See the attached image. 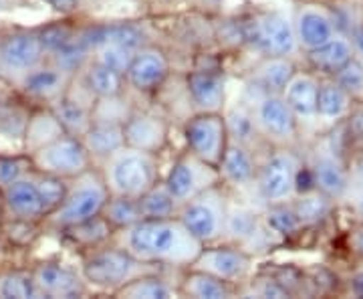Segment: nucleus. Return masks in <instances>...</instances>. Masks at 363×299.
<instances>
[{"label":"nucleus","instance_id":"nucleus-1","mask_svg":"<svg viewBox=\"0 0 363 299\" xmlns=\"http://www.w3.org/2000/svg\"><path fill=\"white\" fill-rule=\"evenodd\" d=\"M113 243L125 249L135 259L156 265L160 269H186L204 247L188 233L178 217L142 219L128 229L116 231Z\"/></svg>","mask_w":363,"mask_h":299},{"label":"nucleus","instance_id":"nucleus-2","mask_svg":"<svg viewBox=\"0 0 363 299\" xmlns=\"http://www.w3.org/2000/svg\"><path fill=\"white\" fill-rule=\"evenodd\" d=\"M154 271H162V269L156 265L135 259L133 255L116 245L113 241L109 245H104V247L81 253L79 273L85 279L89 289H97L104 293L116 295L121 287L128 286L135 277L154 273Z\"/></svg>","mask_w":363,"mask_h":299},{"label":"nucleus","instance_id":"nucleus-3","mask_svg":"<svg viewBox=\"0 0 363 299\" xmlns=\"http://www.w3.org/2000/svg\"><path fill=\"white\" fill-rule=\"evenodd\" d=\"M97 168L104 176L109 195L140 198L145 190L162 180L157 154L131 148L128 143L99 162Z\"/></svg>","mask_w":363,"mask_h":299},{"label":"nucleus","instance_id":"nucleus-4","mask_svg":"<svg viewBox=\"0 0 363 299\" xmlns=\"http://www.w3.org/2000/svg\"><path fill=\"white\" fill-rule=\"evenodd\" d=\"M109 198V190L104 183V176L97 166L69 180V188L63 202L52 210L51 214L43 221L45 229L63 231L67 227H73L79 222L93 219L101 214L105 202Z\"/></svg>","mask_w":363,"mask_h":299},{"label":"nucleus","instance_id":"nucleus-5","mask_svg":"<svg viewBox=\"0 0 363 299\" xmlns=\"http://www.w3.org/2000/svg\"><path fill=\"white\" fill-rule=\"evenodd\" d=\"M228 202V188L222 183L216 184L184 202L178 210V221L202 245L220 243Z\"/></svg>","mask_w":363,"mask_h":299},{"label":"nucleus","instance_id":"nucleus-6","mask_svg":"<svg viewBox=\"0 0 363 299\" xmlns=\"http://www.w3.org/2000/svg\"><path fill=\"white\" fill-rule=\"evenodd\" d=\"M242 43L262 57H293L298 51L293 21L283 13H260L240 23Z\"/></svg>","mask_w":363,"mask_h":299},{"label":"nucleus","instance_id":"nucleus-7","mask_svg":"<svg viewBox=\"0 0 363 299\" xmlns=\"http://www.w3.org/2000/svg\"><path fill=\"white\" fill-rule=\"evenodd\" d=\"M301 162L285 148H277L259 162L255 190L264 205L285 202L297 195V176Z\"/></svg>","mask_w":363,"mask_h":299},{"label":"nucleus","instance_id":"nucleus-8","mask_svg":"<svg viewBox=\"0 0 363 299\" xmlns=\"http://www.w3.org/2000/svg\"><path fill=\"white\" fill-rule=\"evenodd\" d=\"M190 267L206 271L240 289L242 286H247L248 279L252 277L255 257L247 249L220 241V243L204 245Z\"/></svg>","mask_w":363,"mask_h":299},{"label":"nucleus","instance_id":"nucleus-9","mask_svg":"<svg viewBox=\"0 0 363 299\" xmlns=\"http://www.w3.org/2000/svg\"><path fill=\"white\" fill-rule=\"evenodd\" d=\"M45 59L37 28H14L0 35V79L14 85Z\"/></svg>","mask_w":363,"mask_h":299},{"label":"nucleus","instance_id":"nucleus-10","mask_svg":"<svg viewBox=\"0 0 363 299\" xmlns=\"http://www.w3.org/2000/svg\"><path fill=\"white\" fill-rule=\"evenodd\" d=\"M30 160H33V168L37 172L61 176L65 180H73L75 176L95 166L81 138L69 134L33 152Z\"/></svg>","mask_w":363,"mask_h":299},{"label":"nucleus","instance_id":"nucleus-11","mask_svg":"<svg viewBox=\"0 0 363 299\" xmlns=\"http://www.w3.org/2000/svg\"><path fill=\"white\" fill-rule=\"evenodd\" d=\"M162 183L166 184V188L172 192V196L180 205H184L200 192L220 184V174H218L216 166L208 164V162L200 160L192 152L186 150L172 162V166L166 172V176L162 178Z\"/></svg>","mask_w":363,"mask_h":299},{"label":"nucleus","instance_id":"nucleus-12","mask_svg":"<svg viewBox=\"0 0 363 299\" xmlns=\"http://www.w3.org/2000/svg\"><path fill=\"white\" fill-rule=\"evenodd\" d=\"M248 104L252 107L260 138L277 146H289L297 140V117L281 93H255Z\"/></svg>","mask_w":363,"mask_h":299},{"label":"nucleus","instance_id":"nucleus-13","mask_svg":"<svg viewBox=\"0 0 363 299\" xmlns=\"http://www.w3.org/2000/svg\"><path fill=\"white\" fill-rule=\"evenodd\" d=\"M186 150L212 166H218L228 143V131L222 112L192 114L184 124Z\"/></svg>","mask_w":363,"mask_h":299},{"label":"nucleus","instance_id":"nucleus-14","mask_svg":"<svg viewBox=\"0 0 363 299\" xmlns=\"http://www.w3.org/2000/svg\"><path fill=\"white\" fill-rule=\"evenodd\" d=\"M169 77V59L162 49L154 45H145L133 53L131 63L125 71V85L131 92L150 95L162 89Z\"/></svg>","mask_w":363,"mask_h":299},{"label":"nucleus","instance_id":"nucleus-15","mask_svg":"<svg viewBox=\"0 0 363 299\" xmlns=\"http://www.w3.org/2000/svg\"><path fill=\"white\" fill-rule=\"evenodd\" d=\"M71 75L52 65L49 59H45L40 65L30 69L25 77H21L14 87L18 89L21 97L28 104L51 105L61 95H65L67 87L71 83Z\"/></svg>","mask_w":363,"mask_h":299},{"label":"nucleus","instance_id":"nucleus-16","mask_svg":"<svg viewBox=\"0 0 363 299\" xmlns=\"http://www.w3.org/2000/svg\"><path fill=\"white\" fill-rule=\"evenodd\" d=\"M33 277H35V286L39 289L40 298H83L91 291L79 271L69 269L59 261H43L39 265H35Z\"/></svg>","mask_w":363,"mask_h":299},{"label":"nucleus","instance_id":"nucleus-17","mask_svg":"<svg viewBox=\"0 0 363 299\" xmlns=\"http://www.w3.org/2000/svg\"><path fill=\"white\" fill-rule=\"evenodd\" d=\"M186 93L194 114L224 112L226 107V75L214 67H200L186 75Z\"/></svg>","mask_w":363,"mask_h":299},{"label":"nucleus","instance_id":"nucleus-18","mask_svg":"<svg viewBox=\"0 0 363 299\" xmlns=\"http://www.w3.org/2000/svg\"><path fill=\"white\" fill-rule=\"evenodd\" d=\"M125 143L138 150L157 154L168 146L169 121L164 116L150 109H133L123 124Z\"/></svg>","mask_w":363,"mask_h":299},{"label":"nucleus","instance_id":"nucleus-19","mask_svg":"<svg viewBox=\"0 0 363 299\" xmlns=\"http://www.w3.org/2000/svg\"><path fill=\"white\" fill-rule=\"evenodd\" d=\"M0 207H2V214L11 219L37 222L47 219V210L40 200L37 180H35V170L26 174L25 178L9 184L0 190Z\"/></svg>","mask_w":363,"mask_h":299},{"label":"nucleus","instance_id":"nucleus-20","mask_svg":"<svg viewBox=\"0 0 363 299\" xmlns=\"http://www.w3.org/2000/svg\"><path fill=\"white\" fill-rule=\"evenodd\" d=\"M264 229L267 227L262 222V212L255 210L248 205H240V202H233V200L228 202L222 241L238 245V247L247 249L248 253H252L255 247H259V241Z\"/></svg>","mask_w":363,"mask_h":299},{"label":"nucleus","instance_id":"nucleus-21","mask_svg":"<svg viewBox=\"0 0 363 299\" xmlns=\"http://www.w3.org/2000/svg\"><path fill=\"white\" fill-rule=\"evenodd\" d=\"M216 168H218V174H220V183L226 188L245 190V188L255 186L259 160L255 156L252 148L228 140L226 150H224Z\"/></svg>","mask_w":363,"mask_h":299},{"label":"nucleus","instance_id":"nucleus-22","mask_svg":"<svg viewBox=\"0 0 363 299\" xmlns=\"http://www.w3.org/2000/svg\"><path fill=\"white\" fill-rule=\"evenodd\" d=\"M313 176V186L327 195L331 200H339L347 195L351 184L350 168H345L343 160L335 150H317L309 164Z\"/></svg>","mask_w":363,"mask_h":299},{"label":"nucleus","instance_id":"nucleus-23","mask_svg":"<svg viewBox=\"0 0 363 299\" xmlns=\"http://www.w3.org/2000/svg\"><path fill=\"white\" fill-rule=\"evenodd\" d=\"M293 26H295L298 49H303L305 53L321 47L337 33L333 16L313 4L298 9Z\"/></svg>","mask_w":363,"mask_h":299},{"label":"nucleus","instance_id":"nucleus-24","mask_svg":"<svg viewBox=\"0 0 363 299\" xmlns=\"http://www.w3.org/2000/svg\"><path fill=\"white\" fill-rule=\"evenodd\" d=\"M283 99H285L289 107L293 109V114L297 117V121H305L311 124L317 119V95H319V79L305 73V71H297L291 81L285 85V89L281 92Z\"/></svg>","mask_w":363,"mask_h":299},{"label":"nucleus","instance_id":"nucleus-25","mask_svg":"<svg viewBox=\"0 0 363 299\" xmlns=\"http://www.w3.org/2000/svg\"><path fill=\"white\" fill-rule=\"evenodd\" d=\"M61 136H65V130L49 105L30 107V114L26 119L25 138H23V152L30 156L33 152H37L47 143L55 142Z\"/></svg>","mask_w":363,"mask_h":299},{"label":"nucleus","instance_id":"nucleus-26","mask_svg":"<svg viewBox=\"0 0 363 299\" xmlns=\"http://www.w3.org/2000/svg\"><path fill=\"white\" fill-rule=\"evenodd\" d=\"M178 293L180 298L192 299H228L238 295V287L226 283L214 275L200 271L194 267H186L178 281Z\"/></svg>","mask_w":363,"mask_h":299},{"label":"nucleus","instance_id":"nucleus-27","mask_svg":"<svg viewBox=\"0 0 363 299\" xmlns=\"http://www.w3.org/2000/svg\"><path fill=\"white\" fill-rule=\"evenodd\" d=\"M297 73L291 57H262L250 73V89L255 93H281Z\"/></svg>","mask_w":363,"mask_h":299},{"label":"nucleus","instance_id":"nucleus-28","mask_svg":"<svg viewBox=\"0 0 363 299\" xmlns=\"http://www.w3.org/2000/svg\"><path fill=\"white\" fill-rule=\"evenodd\" d=\"M61 234V239L65 241L67 245H71L73 249H79L81 253H87L97 247L109 245L113 241L116 229L105 221L101 214L87 219V221L67 227L63 231H57Z\"/></svg>","mask_w":363,"mask_h":299},{"label":"nucleus","instance_id":"nucleus-29","mask_svg":"<svg viewBox=\"0 0 363 299\" xmlns=\"http://www.w3.org/2000/svg\"><path fill=\"white\" fill-rule=\"evenodd\" d=\"M353 57H355V51H353L351 39H347V37L341 35V33H335V35L327 40V43H323L321 47L307 51V61H309V65H311L315 71L327 75V77H333L339 69L345 65L347 61H351Z\"/></svg>","mask_w":363,"mask_h":299},{"label":"nucleus","instance_id":"nucleus-30","mask_svg":"<svg viewBox=\"0 0 363 299\" xmlns=\"http://www.w3.org/2000/svg\"><path fill=\"white\" fill-rule=\"evenodd\" d=\"M353 107V95L343 89L333 77L319 81V95H317V119L327 124H337L345 119Z\"/></svg>","mask_w":363,"mask_h":299},{"label":"nucleus","instance_id":"nucleus-31","mask_svg":"<svg viewBox=\"0 0 363 299\" xmlns=\"http://www.w3.org/2000/svg\"><path fill=\"white\" fill-rule=\"evenodd\" d=\"M81 142L85 150L89 152L93 164L97 166L117 152L121 146H125V136H123V126L116 124H91V128L83 136Z\"/></svg>","mask_w":363,"mask_h":299},{"label":"nucleus","instance_id":"nucleus-32","mask_svg":"<svg viewBox=\"0 0 363 299\" xmlns=\"http://www.w3.org/2000/svg\"><path fill=\"white\" fill-rule=\"evenodd\" d=\"M224 121H226V131H228V140L236 143H242L255 150V143L260 138L257 121L252 116V107L250 104H234L230 107H224L222 112Z\"/></svg>","mask_w":363,"mask_h":299},{"label":"nucleus","instance_id":"nucleus-33","mask_svg":"<svg viewBox=\"0 0 363 299\" xmlns=\"http://www.w3.org/2000/svg\"><path fill=\"white\" fill-rule=\"evenodd\" d=\"M116 298L130 299H168L180 298L178 287H174L168 279L162 275V271L145 273L135 277L128 286H123L116 293Z\"/></svg>","mask_w":363,"mask_h":299},{"label":"nucleus","instance_id":"nucleus-34","mask_svg":"<svg viewBox=\"0 0 363 299\" xmlns=\"http://www.w3.org/2000/svg\"><path fill=\"white\" fill-rule=\"evenodd\" d=\"M79 75L85 81V85L89 87V92L95 95V99L97 97L119 95V93H125V89H128L123 73H117V71L109 69V67L99 65L93 59L83 67V71Z\"/></svg>","mask_w":363,"mask_h":299},{"label":"nucleus","instance_id":"nucleus-35","mask_svg":"<svg viewBox=\"0 0 363 299\" xmlns=\"http://www.w3.org/2000/svg\"><path fill=\"white\" fill-rule=\"evenodd\" d=\"M291 202H293V208L297 212L303 229L321 224L329 217L331 207H333V200L323 192H319L317 188L307 190V192H298L291 198Z\"/></svg>","mask_w":363,"mask_h":299},{"label":"nucleus","instance_id":"nucleus-36","mask_svg":"<svg viewBox=\"0 0 363 299\" xmlns=\"http://www.w3.org/2000/svg\"><path fill=\"white\" fill-rule=\"evenodd\" d=\"M138 202L142 210V219H176L182 207L162 180L154 184L150 190H145L138 198Z\"/></svg>","mask_w":363,"mask_h":299},{"label":"nucleus","instance_id":"nucleus-37","mask_svg":"<svg viewBox=\"0 0 363 299\" xmlns=\"http://www.w3.org/2000/svg\"><path fill=\"white\" fill-rule=\"evenodd\" d=\"M262 222L269 233L274 237H283V239H293L303 231V224L298 221L291 200L267 205L264 212H262Z\"/></svg>","mask_w":363,"mask_h":299},{"label":"nucleus","instance_id":"nucleus-38","mask_svg":"<svg viewBox=\"0 0 363 299\" xmlns=\"http://www.w3.org/2000/svg\"><path fill=\"white\" fill-rule=\"evenodd\" d=\"M30 114V105L25 102H0V142H16L23 150L26 119Z\"/></svg>","mask_w":363,"mask_h":299},{"label":"nucleus","instance_id":"nucleus-39","mask_svg":"<svg viewBox=\"0 0 363 299\" xmlns=\"http://www.w3.org/2000/svg\"><path fill=\"white\" fill-rule=\"evenodd\" d=\"M91 47L85 43V39L79 35L73 37L71 40H67L63 47H59L57 51L49 55L47 59L51 61L52 65H57L61 71H65L69 73L71 77L73 75H77L83 71V67L87 65L91 61Z\"/></svg>","mask_w":363,"mask_h":299},{"label":"nucleus","instance_id":"nucleus-40","mask_svg":"<svg viewBox=\"0 0 363 299\" xmlns=\"http://www.w3.org/2000/svg\"><path fill=\"white\" fill-rule=\"evenodd\" d=\"M43 231H45V224L37 221H25V219L4 217L2 222H0V239L4 243V247H33Z\"/></svg>","mask_w":363,"mask_h":299},{"label":"nucleus","instance_id":"nucleus-41","mask_svg":"<svg viewBox=\"0 0 363 299\" xmlns=\"http://www.w3.org/2000/svg\"><path fill=\"white\" fill-rule=\"evenodd\" d=\"M101 217L116 231H121V229H128V227L135 224L138 221H142V210H140L138 198L109 195L104 210H101Z\"/></svg>","mask_w":363,"mask_h":299},{"label":"nucleus","instance_id":"nucleus-42","mask_svg":"<svg viewBox=\"0 0 363 299\" xmlns=\"http://www.w3.org/2000/svg\"><path fill=\"white\" fill-rule=\"evenodd\" d=\"M135 107L125 97V93L111 97H97L91 109V124H116L123 126Z\"/></svg>","mask_w":363,"mask_h":299},{"label":"nucleus","instance_id":"nucleus-43","mask_svg":"<svg viewBox=\"0 0 363 299\" xmlns=\"http://www.w3.org/2000/svg\"><path fill=\"white\" fill-rule=\"evenodd\" d=\"M0 298L2 299H35L40 298L35 286L33 269H4L0 271Z\"/></svg>","mask_w":363,"mask_h":299},{"label":"nucleus","instance_id":"nucleus-44","mask_svg":"<svg viewBox=\"0 0 363 299\" xmlns=\"http://www.w3.org/2000/svg\"><path fill=\"white\" fill-rule=\"evenodd\" d=\"M33 160L26 152H0V190L33 172Z\"/></svg>","mask_w":363,"mask_h":299},{"label":"nucleus","instance_id":"nucleus-45","mask_svg":"<svg viewBox=\"0 0 363 299\" xmlns=\"http://www.w3.org/2000/svg\"><path fill=\"white\" fill-rule=\"evenodd\" d=\"M35 180H37L40 200H43L47 217H49L52 210L63 202L67 188H69V180L61 178V176H52V174H43L37 170H35Z\"/></svg>","mask_w":363,"mask_h":299},{"label":"nucleus","instance_id":"nucleus-46","mask_svg":"<svg viewBox=\"0 0 363 299\" xmlns=\"http://www.w3.org/2000/svg\"><path fill=\"white\" fill-rule=\"evenodd\" d=\"M39 31L40 45H43V51L45 57H49L52 53L57 51L59 47H63L67 40H71L77 35V26L67 23V21H59V23H51L47 26H40Z\"/></svg>","mask_w":363,"mask_h":299},{"label":"nucleus","instance_id":"nucleus-47","mask_svg":"<svg viewBox=\"0 0 363 299\" xmlns=\"http://www.w3.org/2000/svg\"><path fill=\"white\" fill-rule=\"evenodd\" d=\"M131 57H133V53L119 47V45H113V43H104L91 53V59L95 63L109 67V69H113L117 73H123V75L130 67Z\"/></svg>","mask_w":363,"mask_h":299},{"label":"nucleus","instance_id":"nucleus-48","mask_svg":"<svg viewBox=\"0 0 363 299\" xmlns=\"http://www.w3.org/2000/svg\"><path fill=\"white\" fill-rule=\"evenodd\" d=\"M240 293L257 295V298H291V289L279 279V277H259V279H248L247 291L242 289Z\"/></svg>","mask_w":363,"mask_h":299},{"label":"nucleus","instance_id":"nucleus-49","mask_svg":"<svg viewBox=\"0 0 363 299\" xmlns=\"http://www.w3.org/2000/svg\"><path fill=\"white\" fill-rule=\"evenodd\" d=\"M333 79L337 81L343 89L353 95V93L362 92L363 89V61H359L357 57H353L351 61H347L345 65L339 69L337 73L333 75Z\"/></svg>","mask_w":363,"mask_h":299},{"label":"nucleus","instance_id":"nucleus-50","mask_svg":"<svg viewBox=\"0 0 363 299\" xmlns=\"http://www.w3.org/2000/svg\"><path fill=\"white\" fill-rule=\"evenodd\" d=\"M345 119H347V130H350L351 138L363 140V107H357V109L351 107Z\"/></svg>","mask_w":363,"mask_h":299},{"label":"nucleus","instance_id":"nucleus-51","mask_svg":"<svg viewBox=\"0 0 363 299\" xmlns=\"http://www.w3.org/2000/svg\"><path fill=\"white\" fill-rule=\"evenodd\" d=\"M350 247L359 259H363V222H357V224L351 227Z\"/></svg>","mask_w":363,"mask_h":299},{"label":"nucleus","instance_id":"nucleus-52","mask_svg":"<svg viewBox=\"0 0 363 299\" xmlns=\"http://www.w3.org/2000/svg\"><path fill=\"white\" fill-rule=\"evenodd\" d=\"M45 4H49L52 11L61 14H73L77 13L81 6V0H43Z\"/></svg>","mask_w":363,"mask_h":299},{"label":"nucleus","instance_id":"nucleus-53","mask_svg":"<svg viewBox=\"0 0 363 299\" xmlns=\"http://www.w3.org/2000/svg\"><path fill=\"white\" fill-rule=\"evenodd\" d=\"M350 291L355 298H363V269L355 271L350 279Z\"/></svg>","mask_w":363,"mask_h":299},{"label":"nucleus","instance_id":"nucleus-54","mask_svg":"<svg viewBox=\"0 0 363 299\" xmlns=\"http://www.w3.org/2000/svg\"><path fill=\"white\" fill-rule=\"evenodd\" d=\"M350 176L351 180H355V183L363 186V152L355 158V162H353V166L350 170Z\"/></svg>","mask_w":363,"mask_h":299},{"label":"nucleus","instance_id":"nucleus-55","mask_svg":"<svg viewBox=\"0 0 363 299\" xmlns=\"http://www.w3.org/2000/svg\"><path fill=\"white\" fill-rule=\"evenodd\" d=\"M351 45H353L355 57H357L359 61H363V28H362V31H355V33H353Z\"/></svg>","mask_w":363,"mask_h":299},{"label":"nucleus","instance_id":"nucleus-56","mask_svg":"<svg viewBox=\"0 0 363 299\" xmlns=\"http://www.w3.org/2000/svg\"><path fill=\"white\" fill-rule=\"evenodd\" d=\"M357 214H359V219L363 222V196L359 198V202H357Z\"/></svg>","mask_w":363,"mask_h":299},{"label":"nucleus","instance_id":"nucleus-57","mask_svg":"<svg viewBox=\"0 0 363 299\" xmlns=\"http://www.w3.org/2000/svg\"><path fill=\"white\" fill-rule=\"evenodd\" d=\"M2 249H4V243H2V239H0V253H2Z\"/></svg>","mask_w":363,"mask_h":299},{"label":"nucleus","instance_id":"nucleus-58","mask_svg":"<svg viewBox=\"0 0 363 299\" xmlns=\"http://www.w3.org/2000/svg\"><path fill=\"white\" fill-rule=\"evenodd\" d=\"M2 219H4V214H2V207H0V222H2Z\"/></svg>","mask_w":363,"mask_h":299},{"label":"nucleus","instance_id":"nucleus-59","mask_svg":"<svg viewBox=\"0 0 363 299\" xmlns=\"http://www.w3.org/2000/svg\"><path fill=\"white\" fill-rule=\"evenodd\" d=\"M0 102H2V99H0Z\"/></svg>","mask_w":363,"mask_h":299}]
</instances>
